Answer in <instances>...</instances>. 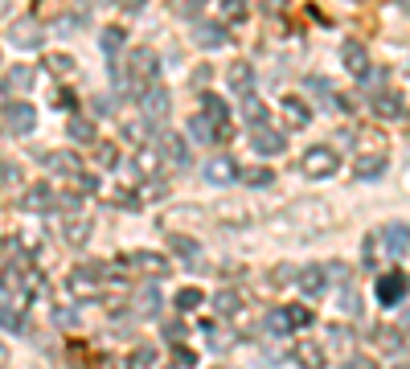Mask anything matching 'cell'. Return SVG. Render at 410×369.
Wrapping results in <instances>:
<instances>
[{
	"label": "cell",
	"mask_w": 410,
	"mask_h": 369,
	"mask_svg": "<svg viewBox=\"0 0 410 369\" xmlns=\"http://www.w3.org/2000/svg\"><path fill=\"white\" fill-rule=\"evenodd\" d=\"M58 107H66V111H70V107H74V94L62 91V94H58Z\"/></svg>",
	"instance_id": "cell-51"
},
{
	"label": "cell",
	"mask_w": 410,
	"mask_h": 369,
	"mask_svg": "<svg viewBox=\"0 0 410 369\" xmlns=\"http://www.w3.org/2000/svg\"><path fill=\"white\" fill-rule=\"evenodd\" d=\"M382 169H386V152H369V156H357V181H373V177H382Z\"/></svg>",
	"instance_id": "cell-20"
},
{
	"label": "cell",
	"mask_w": 410,
	"mask_h": 369,
	"mask_svg": "<svg viewBox=\"0 0 410 369\" xmlns=\"http://www.w3.org/2000/svg\"><path fill=\"white\" fill-rule=\"evenodd\" d=\"M275 283H291V279H296V271H291V267H287V263H283V271H275Z\"/></svg>",
	"instance_id": "cell-47"
},
{
	"label": "cell",
	"mask_w": 410,
	"mask_h": 369,
	"mask_svg": "<svg viewBox=\"0 0 410 369\" xmlns=\"http://www.w3.org/2000/svg\"><path fill=\"white\" fill-rule=\"evenodd\" d=\"M156 152H160V160H173L177 169H185V164H189V136L160 132V139H156Z\"/></svg>",
	"instance_id": "cell-6"
},
{
	"label": "cell",
	"mask_w": 410,
	"mask_h": 369,
	"mask_svg": "<svg viewBox=\"0 0 410 369\" xmlns=\"http://www.w3.org/2000/svg\"><path fill=\"white\" fill-rule=\"evenodd\" d=\"M66 136L74 139V144H94V139H99V128H94V119H87V115H74V119L66 123Z\"/></svg>",
	"instance_id": "cell-18"
},
{
	"label": "cell",
	"mask_w": 410,
	"mask_h": 369,
	"mask_svg": "<svg viewBox=\"0 0 410 369\" xmlns=\"http://www.w3.org/2000/svg\"><path fill=\"white\" fill-rule=\"evenodd\" d=\"M8 37H12V46H21V49H37L42 46V25L33 17H21V21L8 25Z\"/></svg>",
	"instance_id": "cell-8"
},
{
	"label": "cell",
	"mask_w": 410,
	"mask_h": 369,
	"mask_svg": "<svg viewBox=\"0 0 410 369\" xmlns=\"http://www.w3.org/2000/svg\"><path fill=\"white\" fill-rule=\"evenodd\" d=\"M181 336H185L181 324H169V341H173V345H181Z\"/></svg>",
	"instance_id": "cell-49"
},
{
	"label": "cell",
	"mask_w": 410,
	"mask_h": 369,
	"mask_svg": "<svg viewBox=\"0 0 410 369\" xmlns=\"http://www.w3.org/2000/svg\"><path fill=\"white\" fill-rule=\"evenodd\" d=\"M234 177H238L234 156H214V160L205 164V181H210V184H230Z\"/></svg>",
	"instance_id": "cell-13"
},
{
	"label": "cell",
	"mask_w": 410,
	"mask_h": 369,
	"mask_svg": "<svg viewBox=\"0 0 410 369\" xmlns=\"http://www.w3.org/2000/svg\"><path fill=\"white\" fill-rule=\"evenodd\" d=\"M373 111L382 115V119H390V115H402V94H377V103H373Z\"/></svg>",
	"instance_id": "cell-23"
},
{
	"label": "cell",
	"mask_w": 410,
	"mask_h": 369,
	"mask_svg": "<svg viewBox=\"0 0 410 369\" xmlns=\"http://www.w3.org/2000/svg\"><path fill=\"white\" fill-rule=\"evenodd\" d=\"M201 300H205V295H201L197 287H185L181 295H177V308H181V312H193V308H201Z\"/></svg>",
	"instance_id": "cell-33"
},
{
	"label": "cell",
	"mask_w": 410,
	"mask_h": 369,
	"mask_svg": "<svg viewBox=\"0 0 410 369\" xmlns=\"http://www.w3.org/2000/svg\"><path fill=\"white\" fill-rule=\"evenodd\" d=\"M238 308V295L234 291H218V312H234Z\"/></svg>",
	"instance_id": "cell-40"
},
{
	"label": "cell",
	"mask_w": 410,
	"mask_h": 369,
	"mask_svg": "<svg viewBox=\"0 0 410 369\" xmlns=\"http://www.w3.org/2000/svg\"><path fill=\"white\" fill-rule=\"evenodd\" d=\"M74 181H78V189H83V193H94V189H99V177H87V173H78Z\"/></svg>",
	"instance_id": "cell-43"
},
{
	"label": "cell",
	"mask_w": 410,
	"mask_h": 369,
	"mask_svg": "<svg viewBox=\"0 0 410 369\" xmlns=\"http://www.w3.org/2000/svg\"><path fill=\"white\" fill-rule=\"evenodd\" d=\"M169 246H173L177 255H185V259H197V242L185 238V234H169Z\"/></svg>",
	"instance_id": "cell-32"
},
{
	"label": "cell",
	"mask_w": 410,
	"mask_h": 369,
	"mask_svg": "<svg viewBox=\"0 0 410 369\" xmlns=\"http://www.w3.org/2000/svg\"><path fill=\"white\" fill-rule=\"evenodd\" d=\"M283 111H287V123H296V128H308V119H312V111H308L300 98H287Z\"/></svg>",
	"instance_id": "cell-25"
},
{
	"label": "cell",
	"mask_w": 410,
	"mask_h": 369,
	"mask_svg": "<svg viewBox=\"0 0 410 369\" xmlns=\"http://www.w3.org/2000/svg\"><path fill=\"white\" fill-rule=\"evenodd\" d=\"M242 111H246V119H250L255 128H259V123H267V107H263L259 98H246V107H242Z\"/></svg>",
	"instance_id": "cell-36"
},
{
	"label": "cell",
	"mask_w": 410,
	"mask_h": 369,
	"mask_svg": "<svg viewBox=\"0 0 410 369\" xmlns=\"http://www.w3.org/2000/svg\"><path fill=\"white\" fill-rule=\"evenodd\" d=\"M46 66L58 70V74H70V70H74V58H70V53H46Z\"/></svg>",
	"instance_id": "cell-35"
},
{
	"label": "cell",
	"mask_w": 410,
	"mask_h": 369,
	"mask_svg": "<svg viewBox=\"0 0 410 369\" xmlns=\"http://www.w3.org/2000/svg\"><path fill=\"white\" fill-rule=\"evenodd\" d=\"M226 83H230V91L234 94H246V98H250V91H255V70H250L246 62H230Z\"/></svg>",
	"instance_id": "cell-11"
},
{
	"label": "cell",
	"mask_w": 410,
	"mask_h": 369,
	"mask_svg": "<svg viewBox=\"0 0 410 369\" xmlns=\"http://www.w3.org/2000/svg\"><path fill=\"white\" fill-rule=\"evenodd\" d=\"M382 246H386V255L390 259H398V255H407V246H410V226H390V230H382Z\"/></svg>",
	"instance_id": "cell-15"
},
{
	"label": "cell",
	"mask_w": 410,
	"mask_h": 369,
	"mask_svg": "<svg viewBox=\"0 0 410 369\" xmlns=\"http://www.w3.org/2000/svg\"><path fill=\"white\" fill-rule=\"evenodd\" d=\"M0 119H4V128H8L12 136H33V128H37L33 103H8V107L0 111Z\"/></svg>",
	"instance_id": "cell-5"
},
{
	"label": "cell",
	"mask_w": 410,
	"mask_h": 369,
	"mask_svg": "<svg viewBox=\"0 0 410 369\" xmlns=\"http://www.w3.org/2000/svg\"><path fill=\"white\" fill-rule=\"evenodd\" d=\"M341 58H345V70H349V74L369 78V53H365L361 42H345V46H341Z\"/></svg>",
	"instance_id": "cell-10"
},
{
	"label": "cell",
	"mask_w": 410,
	"mask_h": 369,
	"mask_svg": "<svg viewBox=\"0 0 410 369\" xmlns=\"http://www.w3.org/2000/svg\"><path fill=\"white\" fill-rule=\"evenodd\" d=\"M0 361H4V345H0Z\"/></svg>",
	"instance_id": "cell-53"
},
{
	"label": "cell",
	"mask_w": 410,
	"mask_h": 369,
	"mask_svg": "<svg viewBox=\"0 0 410 369\" xmlns=\"http://www.w3.org/2000/svg\"><path fill=\"white\" fill-rule=\"evenodd\" d=\"M193 37H197V42H201L205 49H218V46H226V37H230V33L222 29V25H214V21H197Z\"/></svg>",
	"instance_id": "cell-17"
},
{
	"label": "cell",
	"mask_w": 410,
	"mask_h": 369,
	"mask_svg": "<svg viewBox=\"0 0 410 369\" xmlns=\"http://www.w3.org/2000/svg\"><path fill=\"white\" fill-rule=\"evenodd\" d=\"M99 283H103L99 263H91V267H78V271L70 275V291H78V295H94V291H99Z\"/></svg>",
	"instance_id": "cell-14"
},
{
	"label": "cell",
	"mask_w": 410,
	"mask_h": 369,
	"mask_svg": "<svg viewBox=\"0 0 410 369\" xmlns=\"http://www.w3.org/2000/svg\"><path fill=\"white\" fill-rule=\"evenodd\" d=\"M324 222H328V209L320 205L316 197H308V201H300V205L283 209L279 218H271L275 230H296V234H304V238H312Z\"/></svg>",
	"instance_id": "cell-1"
},
{
	"label": "cell",
	"mask_w": 410,
	"mask_h": 369,
	"mask_svg": "<svg viewBox=\"0 0 410 369\" xmlns=\"http://www.w3.org/2000/svg\"><path fill=\"white\" fill-rule=\"evenodd\" d=\"M99 46L107 49V53H115V49L123 46V29H119V25H107V29L99 33Z\"/></svg>",
	"instance_id": "cell-30"
},
{
	"label": "cell",
	"mask_w": 410,
	"mask_h": 369,
	"mask_svg": "<svg viewBox=\"0 0 410 369\" xmlns=\"http://www.w3.org/2000/svg\"><path fill=\"white\" fill-rule=\"evenodd\" d=\"M53 320H58V324H74V312H70V308H58V312H53Z\"/></svg>",
	"instance_id": "cell-48"
},
{
	"label": "cell",
	"mask_w": 410,
	"mask_h": 369,
	"mask_svg": "<svg viewBox=\"0 0 410 369\" xmlns=\"http://www.w3.org/2000/svg\"><path fill=\"white\" fill-rule=\"evenodd\" d=\"M382 259H390V255H386V246H382V234H369V238H365V263H369V267H377Z\"/></svg>",
	"instance_id": "cell-27"
},
{
	"label": "cell",
	"mask_w": 410,
	"mask_h": 369,
	"mask_svg": "<svg viewBox=\"0 0 410 369\" xmlns=\"http://www.w3.org/2000/svg\"><path fill=\"white\" fill-rule=\"evenodd\" d=\"M0 181H4V184H17V181H21V173H17L12 164H0Z\"/></svg>",
	"instance_id": "cell-44"
},
{
	"label": "cell",
	"mask_w": 410,
	"mask_h": 369,
	"mask_svg": "<svg viewBox=\"0 0 410 369\" xmlns=\"http://www.w3.org/2000/svg\"><path fill=\"white\" fill-rule=\"evenodd\" d=\"M283 312H287V320H291V328H304V324H312V312H308L304 304H287Z\"/></svg>",
	"instance_id": "cell-34"
},
{
	"label": "cell",
	"mask_w": 410,
	"mask_h": 369,
	"mask_svg": "<svg viewBox=\"0 0 410 369\" xmlns=\"http://www.w3.org/2000/svg\"><path fill=\"white\" fill-rule=\"evenodd\" d=\"M345 369H373V361H369V357H353Z\"/></svg>",
	"instance_id": "cell-50"
},
{
	"label": "cell",
	"mask_w": 410,
	"mask_h": 369,
	"mask_svg": "<svg viewBox=\"0 0 410 369\" xmlns=\"http://www.w3.org/2000/svg\"><path fill=\"white\" fill-rule=\"evenodd\" d=\"M296 287H300L304 295H320V291L328 287L324 267H316V263H312V267H300V271H296Z\"/></svg>",
	"instance_id": "cell-12"
},
{
	"label": "cell",
	"mask_w": 410,
	"mask_h": 369,
	"mask_svg": "<svg viewBox=\"0 0 410 369\" xmlns=\"http://www.w3.org/2000/svg\"><path fill=\"white\" fill-rule=\"evenodd\" d=\"M0 328H8V332H25V316H21L17 308H8L4 300H0Z\"/></svg>",
	"instance_id": "cell-28"
},
{
	"label": "cell",
	"mask_w": 410,
	"mask_h": 369,
	"mask_svg": "<svg viewBox=\"0 0 410 369\" xmlns=\"http://www.w3.org/2000/svg\"><path fill=\"white\" fill-rule=\"evenodd\" d=\"M267 332H271V336H287V332H296L283 308H271V312H267Z\"/></svg>",
	"instance_id": "cell-26"
},
{
	"label": "cell",
	"mask_w": 410,
	"mask_h": 369,
	"mask_svg": "<svg viewBox=\"0 0 410 369\" xmlns=\"http://www.w3.org/2000/svg\"><path fill=\"white\" fill-rule=\"evenodd\" d=\"M189 139H197V144H210V139H218V132L201 119V115H193L189 119Z\"/></svg>",
	"instance_id": "cell-29"
},
{
	"label": "cell",
	"mask_w": 410,
	"mask_h": 369,
	"mask_svg": "<svg viewBox=\"0 0 410 369\" xmlns=\"http://www.w3.org/2000/svg\"><path fill=\"white\" fill-rule=\"evenodd\" d=\"M173 357H177V366H193V361H197V357H193V349H185V345H177V353H173Z\"/></svg>",
	"instance_id": "cell-45"
},
{
	"label": "cell",
	"mask_w": 410,
	"mask_h": 369,
	"mask_svg": "<svg viewBox=\"0 0 410 369\" xmlns=\"http://www.w3.org/2000/svg\"><path fill=\"white\" fill-rule=\"evenodd\" d=\"M46 164L53 173H62V177H78L83 173V164H78L74 152H46Z\"/></svg>",
	"instance_id": "cell-19"
},
{
	"label": "cell",
	"mask_w": 410,
	"mask_h": 369,
	"mask_svg": "<svg viewBox=\"0 0 410 369\" xmlns=\"http://www.w3.org/2000/svg\"><path fill=\"white\" fill-rule=\"evenodd\" d=\"M336 164H341V156H336V148H328V144H312L304 156H300V169H304V177H332L336 173Z\"/></svg>",
	"instance_id": "cell-3"
},
{
	"label": "cell",
	"mask_w": 410,
	"mask_h": 369,
	"mask_svg": "<svg viewBox=\"0 0 410 369\" xmlns=\"http://www.w3.org/2000/svg\"><path fill=\"white\" fill-rule=\"evenodd\" d=\"M373 295H377V304H382V308H398V304L410 295V275L402 271V267L382 271L377 283H373Z\"/></svg>",
	"instance_id": "cell-2"
},
{
	"label": "cell",
	"mask_w": 410,
	"mask_h": 369,
	"mask_svg": "<svg viewBox=\"0 0 410 369\" xmlns=\"http://www.w3.org/2000/svg\"><path fill=\"white\" fill-rule=\"evenodd\" d=\"M8 107V83H0V111Z\"/></svg>",
	"instance_id": "cell-52"
},
{
	"label": "cell",
	"mask_w": 410,
	"mask_h": 369,
	"mask_svg": "<svg viewBox=\"0 0 410 369\" xmlns=\"http://www.w3.org/2000/svg\"><path fill=\"white\" fill-rule=\"evenodd\" d=\"M250 144H255V152H259V156H279V152L287 148V136H279V132H267V128H259V132L250 136Z\"/></svg>",
	"instance_id": "cell-16"
},
{
	"label": "cell",
	"mask_w": 410,
	"mask_h": 369,
	"mask_svg": "<svg viewBox=\"0 0 410 369\" xmlns=\"http://www.w3.org/2000/svg\"><path fill=\"white\" fill-rule=\"evenodd\" d=\"M373 341H377L382 349H398V345H402V336H398L394 328H373Z\"/></svg>",
	"instance_id": "cell-37"
},
{
	"label": "cell",
	"mask_w": 410,
	"mask_h": 369,
	"mask_svg": "<svg viewBox=\"0 0 410 369\" xmlns=\"http://www.w3.org/2000/svg\"><path fill=\"white\" fill-rule=\"evenodd\" d=\"M169 91L164 87H148V91L139 94V111H144V119H152V123H160L164 115H169Z\"/></svg>",
	"instance_id": "cell-7"
},
{
	"label": "cell",
	"mask_w": 410,
	"mask_h": 369,
	"mask_svg": "<svg viewBox=\"0 0 410 369\" xmlns=\"http://www.w3.org/2000/svg\"><path fill=\"white\" fill-rule=\"evenodd\" d=\"M291 357H296V366H304V369H324L328 366V353L320 349L316 341H296Z\"/></svg>",
	"instance_id": "cell-9"
},
{
	"label": "cell",
	"mask_w": 410,
	"mask_h": 369,
	"mask_svg": "<svg viewBox=\"0 0 410 369\" xmlns=\"http://www.w3.org/2000/svg\"><path fill=\"white\" fill-rule=\"evenodd\" d=\"M136 361H139V366H152V361H156V349H152V345H139V349H136Z\"/></svg>",
	"instance_id": "cell-42"
},
{
	"label": "cell",
	"mask_w": 410,
	"mask_h": 369,
	"mask_svg": "<svg viewBox=\"0 0 410 369\" xmlns=\"http://www.w3.org/2000/svg\"><path fill=\"white\" fill-rule=\"evenodd\" d=\"M238 181L250 184V189H267V184L275 181V173H271V169H242V173H238Z\"/></svg>",
	"instance_id": "cell-24"
},
{
	"label": "cell",
	"mask_w": 410,
	"mask_h": 369,
	"mask_svg": "<svg viewBox=\"0 0 410 369\" xmlns=\"http://www.w3.org/2000/svg\"><path fill=\"white\" fill-rule=\"evenodd\" d=\"M8 87L29 91V87H33V70H29V66H12V70H8Z\"/></svg>",
	"instance_id": "cell-31"
},
{
	"label": "cell",
	"mask_w": 410,
	"mask_h": 369,
	"mask_svg": "<svg viewBox=\"0 0 410 369\" xmlns=\"http://www.w3.org/2000/svg\"><path fill=\"white\" fill-rule=\"evenodd\" d=\"M94 160H99L103 169H111V164L119 160V152H115V144H99V148H94Z\"/></svg>",
	"instance_id": "cell-38"
},
{
	"label": "cell",
	"mask_w": 410,
	"mask_h": 369,
	"mask_svg": "<svg viewBox=\"0 0 410 369\" xmlns=\"http://www.w3.org/2000/svg\"><path fill=\"white\" fill-rule=\"evenodd\" d=\"M193 87H201V91L210 87V66H197V74H193Z\"/></svg>",
	"instance_id": "cell-46"
},
{
	"label": "cell",
	"mask_w": 410,
	"mask_h": 369,
	"mask_svg": "<svg viewBox=\"0 0 410 369\" xmlns=\"http://www.w3.org/2000/svg\"><path fill=\"white\" fill-rule=\"evenodd\" d=\"M25 209H49L53 205V193H49V184H33V189H25V201H21Z\"/></svg>",
	"instance_id": "cell-22"
},
{
	"label": "cell",
	"mask_w": 410,
	"mask_h": 369,
	"mask_svg": "<svg viewBox=\"0 0 410 369\" xmlns=\"http://www.w3.org/2000/svg\"><path fill=\"white\" fill-rule=\"evenodd\" d=\"M66 234H70V242H74V246H83V242H87V222H70Z\"/></svg>",
	"instance_id": "cell-39"
},
{
	"label": "cell",
	"mask_w": 410,
	"mask_h": 369,
	"mask_svg": "<svg viewBox=\"0 0 410 369\" xmlns=\"http://www.w3.org/2000/svg\"><path fill=\"white\" fill-rule=\"evenodd\" d=\"M328 332H332V345H336V349H349V345H353L349 328H328Z\"/></svg>",
	"instance_id": "cell-41"
},
{
	"label": "cell",
	"mask_w": 410,
	"mask_h": 369,
	"mask_svg": "<svg viewBox=\"0 0 410 369\" xmlns=\"http://www.w3.org/2000/svg\"><path fill=\"white\" fill-rule=\"evenodd\" d=\"M201 119L218 132V139H230V103L214 91H201Z\"/></svg>",
	"instance_id": "cell-4"
},
{
	"label": "cell",
	"mask_w": 410,
	"mask_h": 369,
	"mask_svg": "<svg viewBox=\"0 0 410 369\" xmlns=\"http://www.w3.org/2000/svg\"><path fill=\"white\" fill-rule=\"evenodd\" d=\"M132 263L144 267L148 275H164V271H169V259H164V255H156V250H136V255H132Z\"/></svg>",
	"instance_id": "cell-21"
}]
</instances>
